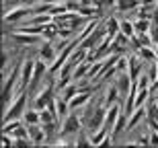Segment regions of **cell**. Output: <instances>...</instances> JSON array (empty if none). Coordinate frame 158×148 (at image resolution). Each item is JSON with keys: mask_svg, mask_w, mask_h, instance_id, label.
Segmentation results:
<instances>
[{"mask_svg": "<svg viewBox=\"0 0 158 148\" xmlns=\"http://www.w3.org/2000/svg\"><path fill=\"white\" fill-rule=\"evenodd\" d=\"M23 121L27 125L41 124V113H39V109H37V107H29V109L23 113Z\"/></svg>", "mask_w": 158, "mask_h": 148, "instance_id": "16", "label": "cell"}, {"mask_svg": "<svg viewBox=\"0 0 158 148\" xmlns=\"http://www.w3.org/2000/svg\"><path fill=\"white\" fill-rule=\"evenodd\" d=\"M119 97H121V93H119L117 84H115V82L109 84L107 91H105V95H103V105H105V107L115 105V103H119Z\"/></svg>", "mask_w": 158, "mask_h": 148, "instance_id": "11", "label": "cell"}, {"mask_svg": "<svg viewBox=\"0 0 158 148\" xmlns=\"http://www.w3.org/2000/svg\"><path fill=\"white\" fill-rule=\"evenodd\" d=\"M29 15H33V8H31V6L17 4L15 8H8V11L4 12V23L6 25L17 23V21H21V19H25V17H29Z\"/></svg>", "mask_w": 158, "mask_h": 148, "instance_id": "6", "label": "cell"}, {"mask_svg": "<svg viewBox=\"0 0 158 148\" xmlns=\"http://www.w3.org/2000/svg\"><path fill=\"white\" fill-rule=\"evenodd\" d=\"M138 56H140L144 62H158V56H156V49L152 48V45H142L140 49H138Z\"/></svg>", "mask_w": 158, "mask_h": 148, "instance_id": "19", "label": "cell"}, {"mask_svg": "<svg viewBox=\"0 0 158 148\" xmlns=\"http://www.w3.org/2000/svg\"><path fill=\"white\" fill-rule=\"evenodd\" d=\"M154 49H156V56H158V43H156V48H154Z\"/></svg>", "mask_w": 158, "mask_h": 148, "instance_id": "25", "label": "cell"}, {"mask_svg": "<svg viewBox=\"0 0 158 148\" xmlns=\"http://www.w3.org/2000/svg\"><path fill=\"white\" fill-rule=\"evenodd\" d=\"M58 31H60V27H58V23L53 21V23H49V25H45V27H43L41 39H43V41H56V39L60 37Z\"/></svg>", "mask_w": 158, "mask_h": 148, "instance_id": "14", "label": "cell"}, {"mask_svg": "<svg viewBox=\"0 0 158 148\" xmlns=\"http://www.w3.org/2000/svg\"><path fill=\"white\" fill-rule=\"evenodd\" d=\"M119 29H121V21H117L115 17H109V19H107V27H105V33H107V35L115 37L119 33Z\"/></svg>", "mask_w": 158, "mask_h": 148, "instance_id": "20", "label": "cell"}, {"mask_svg": "<svg viewBox=\"0 0 158 148\" xmlns=\"http://www.w3.org/2000/svg\"><path fill=\"white\" fill-rule=\"evenodd\" d=\"M70 113V103L64 99V97H56V117H58V121L62 124L66 119V115Z\"/></svg>", "mask_w": 158, "mask_h": 148, "instance_id": "12", "label": "cell"}, {"mask_svg": "<svg viewBox=\"0 0 158 148\" xmlns=\"http://www.w3.org/2000/svg\"><path fill=\"white\" fill-rule=\"evenodd\" d=\"M33 70H35V60L27 58L23 60V66H21V78H19V93L29 89L31 78H33Z\"/></svg>", "mask_w": 158, "mask_h": 148, "instance_id": "4", "label": "cell"}, {"mask_svg": "<svg viewBox=\"0 0 158 148\" xmlns=\"http://www.w3.org/2000/svg\"><path fill=\"white\" fill-rule=\"evenodd\" d=\"M127 72H129V76L134 78V80L140 78V74L144 72V66H142V58H140V56H138V58H135V56L129 58V70Z\"/></svg>", "mask_w": 158, "mask_h": 148, "instance_id": "13", "label": "cell"}, {"mask_svg": "<svg viewBox=\"0 0 158 148\" xmlns=\"http://www.w3.org/2000/svg\"><path fill=\"white\" fill-rule=\"evenodd\" d=\"M134 27H135V35L138 33H148L150 31V19L140 17L138 21H134Z\"/></svg>", "mask_w": 158, "mask_h": 148, "instance_id": "21", "label": "cell"}, {"mask_svg": "<svg viewBox=\"0 0 158 148\" xmlns=\"http://www.w3.org/2000/svg\"><path fill=\"white\" fill-rule=\"evenodd\" d=\"M78 93H80V87H78V82H76V80H72L70 84H66L64 89L60 91V97H64V99L68 101V103H70V101L74 99V97H76Z\"/></svg>", "mask_w": 158, "mask_h": 148, "instance_id": "15", "label": "cell"}, {"mask_svg": "<svg viewBox=\"0 0 158 148\" xmlns=\"http://www.w3.org/2000/svg\"><path fill=\"white\" fill-rule=\"evenodd\" d=\"M115 84H117L119 93H121L123 97H127L129 91H131V87H134V78L129 76V72H121V74L115 76Z\"/></svg>", "mask_w": 158, "mask_h": 148, "instance_id": "10", "label": "cell"}, {"mask_svg": "<svg viewBox=\"0 0 158 148\" xmlns=\"http://www.w3.org/2000/svg\"><path fill=\"white\" fill-rule=\"evenodd\" d=\"M115 70L121 74V72H127L129 70V58H125V56H119L117 62H115Z\"/></svg>", "mask_w": 158, "mask_h": 148, "instance_id": "23", "label": "cell"}, {"mask_svg": "<svg viewBox=\"0 0 158 148\" xmlns=\"http://www.w3.org/2000/svg\"><path fill=\"white\" fill-rule=\"evenodd\" d=\"M82 119L80 115H78L76 111H70L68 115H66V119L60 124V134L62 136H72V134H78V132L82 130Z\"/></svg>", "mask_w": 158, "mask_h": 148, "instance_id": "3", "label": "cell"}, {"mask_svg": "<svg viewBox=\"0 0 158 148\" xmlns=\"http://www.w3.org/2000/svg\"><path fill=\"white\" fill-rule=\"evenodd\" d=\"M39 2H41V0H21L19 4H25V6H31V8H33V6H37Z\"/></svg>", "mask_w": 158, "mask_h": 148, "instance_id": "24", "label": "cell"}, {"mask_svg": "<svg viewBox=\"0 0 158 148\" xmlns=\"http://www.w3.org/2000/svg\"><path fill=\"white\" fill-rule=\"evenodd\" d=\"M58 56H60V49H58V45H53V41H43L39 45V56H37V58L43 60V62H47L49 66L56 62Z\"/></svg>", "mask_w": 158, "mask_h": 148, "instance_id": "7", "label": "cell"}, {"mask_svg": "<svg viewBox=\"0 0 158 148\" xmlns=\"http://www.w3.org/2000/svg\"><path fill=\"white\" fill-rule=\"evenodd\" d=\"M53 82H56V80H49V82H47L45 87L33 97V107H37V109H45V107L56 99V91H58V89H56V84H53Z\"/></svg>", "mask_w": 158, "mask_h": 148, "instance_id": "2", "label": "cell"}, {"mask_svg": "<svg viewBox=\"0 0 158 148\" xmlns=\"http://www.w3.org/2000/svg\"><path fill=\"white\" fill-rule=\"evenodd\" d=\"M93 89H88V91H80L74 99L70 101V111H78V109H82V107H86L88 103H90V99H93Z\"/></svg>", "mask_w": 158, "mask_h": 148, "instance_id": "8", "label": "cell"}, {"mask_svg": "<svg viewBox=\"0 0 158 148\" xmlns=\"http://www.w3.org/2000/svg\"><path fill=\"white\" fill-rule=\"evenodd\" d=\"M12 37H15V41L23 43V45H33L41 39V35H31V33H23V31H17Z\"/></svg>", "mask_w": 158, "mask_h": 148, "instance_id": "18", "label": "cell"}, {"mask_svg": "<svg viewBox=\"0 0 158 148\" xmlns=\"http://www.w3.org/2000/svg\"><path fill=\"white\" fill-rule=\"evenodd\" d=\"M119 33H123V35H127L129 39L135 35V27L131 21H121V29H119Z\"/></svg>", "mask_w": 158, "mask_h": 148, "instance_id": "22", "label": "cell"}, {"mask_svg": "<svg viewBox=\"0 0 158 148\" xmlns=\"http://www.w3.org/2000/svg\"><path fill=\"white\" fill-rule=\"evenodd\" d=\"M47 74H49V64L37 58L35 60V70H33V78H31V84H29V89H27V91H37L39 82L47 76Z\"/></svg>", "mask_w": 158, "mask_h": 148, "instance_id": "5", "label": "cell"}, {"mask_svg": "<svg viewBox=\"0 0 158 148\" xmlns=\"http://www.w3.org/2000/svg\"><path fill=\"white\" fill-rule=\"evenodd\" d=\"M156 99H158V97H156Z\"/></svg>", "mask_w": 158, "mask_h": 148, "instance_id": "26", "label": "cell"}, {"mask_svg": "<svg viewBox=\"0 0 158 148\" xmlns=\"http://www.w3.org/2000/svg\"><path fill=\"white\" fill-rule=\"evenodd\" d=\"M146 115H148V113H146V105H144V107H138V109L129 115V119H127V130H134V128L140 124Z\"/></svg>", "mask_w": 158, "mask_h": 148, "instance_id": "17", "label": "cell"}, {"mask_svg": "<svg viewBox=\"0 0 158 148\" xmlns=\"http://www.w3.org/2000/svg\"><path fill=\"white\" fill-rule=\"evenodd\" d=\"M27 130H29V138L33 140V146H41V144L47 142V134H45V130H43L41 124L27 125Z\"/></svg>", "mask_w": 158, "mask_h": 148, "instance_id": "9", "label": "cell"}, {"mask_svg": "<svg viewBox=\"0 0 158 148\" xmlns=\"http://www.w3.org/2000/svg\"><path fill=\"white\" fill-rule=\"evenodd\" d=\"M27 103H29V91H23V93L17 95V99L4 109L2 124H4V121H12V119H23V113L27 111Z\"/></svg>", "mask_w": 158, "mask_h": 148, "instance_id": "1", "label": "cell"}]
</instances>
